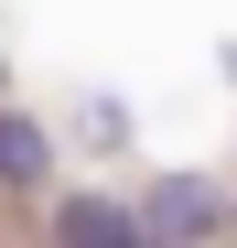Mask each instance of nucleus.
<instances>
[{"label":"nucleus","instance_id":"nucleus-1","mask_svg":"<svg viewBox=\"0 0 237 248\" xmlns=\"http://www.w3.org/2000/svg\"><path fill=\"white\" fill-rule=\"evenodd\" d=\"M140 227H151V237H205V227H226V194H216L205 173H173L162 194L140 205Z\"/></svg>","mask_w":237,"mask_h":248},{"label":"nucleus","instance_id":"nucleus-2","mask_svg":"<svg viewBox=\"0 0 237 248\" xmlns=\"http://www.w3.org/2000/svg\"><path fill=\"white\" fill-rule=\"evenodd\" d=\"M44 162H54L44 119H0V184H11V194H32V184H44Z\"/></svg>","mask_w":237,"mask_h":248},{"label":"nucleus","instance_id":"nucleus-3","mask_svg":"<svg viewBox=\"0 0 237 248\" xmlns=\"http://www.w3.org/2000/svg\"><path fill=\"white\" fill-rule=\"evenodd\" d=\"M54 237H140V216L108 205V194H65V205H54Z\"/></svg>","mask_w":237,"mask_h":248}]
</instances>
